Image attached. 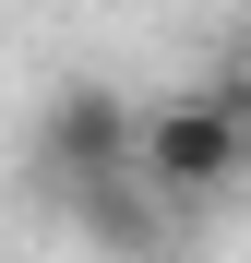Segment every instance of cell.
<instances>
[{
    "instance_id": "obj_2",
    "label": "cell",
    "mask_w": 251,
    "mask_h": 263,
    "mask_svg": "<svg viewBox=\"0 0 251 263\" xmlns=\"http://www.w3.org/2000/svg\"><path fill=\"white\" fill-rule=\"evenodd\" d=\"M60 203H72L84 251H108V263H167V251L191 239V215L167 203L144 167H96V180H60Z\"/></svg>"
},
{
    "instance_id": "obj_4",
    "label": "cell",
    "mask_w": 251,
    "mask_h": 263,
    "mask_svg": "<svg viewBox=\"0 0 251 263\" xmlns=\"http://www.w3.org/2000/svg\"><path fill=\"white\" fill-rule=\"evenodd\" d=\"M239 180H251V84H239Z\"/></svg>"
},
{
    "instance_id": "obj_3",
    "label": "cell",
    "mask_w": 251,
    "mask_h": 263,
    "mask_svg": "<svg viewBox=\"0 0 251 263\" xmlns=\"http://www.w3.org/2000/svg\"><path fill=\"white\" fill-rule=\"evenodd\" d=\"M132 132L144 108L132 96H108V84H60L48 108H36V180H96V167H132Z\"/></svg>"
},
{
    "instance_id": "obj_1",
    "label": "cell",
    "mask_w": 251,
    "mask_h": 263,
    "mask_svg": "<svg viewBox=\"0 0 251 263\" xmlns=\"http://www.w3.org/2000/svg\"><path fill=\"white\" fill-rule=\"evenodd\" d=\"M132 167H144L180 215H203V203L239 180V84H227V96H167V108H144Z\"/></svg>"
}]
</instances>
